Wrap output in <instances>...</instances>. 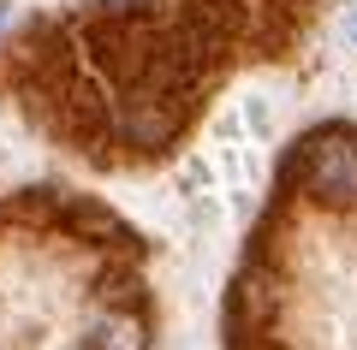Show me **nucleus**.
I'll list each match as a JSON object with an SVG mask.
<instances>
[{
	"label": "nucleus",
	"instance_id": "1",
	"mask_svg": "<svg viewBox=\"0 0 357 350\" xmlns=\"http://www.w3.org/2000/svg\"><path fill=\"white\" fill-rule=\"evenodd\" d=\"M304 184L328 208H357V137L351 131H316L304 143Z\"/></svg>",
	"mask_w": 357,
	"mask_h": 350
},
{
	"label": "nucleus",
	"instance_id": "2",
	"mask_svg": "<svg viewBox=\"0 0 357 350\" xmlns=\"http://www.w3.org/2000/svg\"><path fill=\"white\" fill-rule=\"evenodd\" d=\"M107 125H114L119 143H131L137 154H149V149H161V143L178 137V107H173V101H161L155 89H119Z\"/></svg>",
	"mask_w": 357,
	"mask_h": 350
},
{
	"label": "nucleus",
	"instance_id": "3",
	"mask_svg": "<svg viewBox=\"0 0 357 350\" xmlns=\"http://www.w3.org/2000/svg\"><path fill=\"white\" fill-rule=\"evenodd\" d=\"M89 350H143V321L137 315H102L89 333Z\"/></svg>",
	"mask_w": 357,
	"mask_h": 350
},
{
	"label": "nucleus",
	"instance_id": "4",
	"mask_svg": "<svg viewBox=\"0 0 357 350\" xmlns=\"http://www.w3.org/2000/svg\"><path fill=\"white\" fill-rule=\"evenodd\" d=\"M244 119H250V131H256V137H268V107H262V95H256L250 107H244Z\"/></svg>",
	"mask_w": 357,
	"mask_h": 350
},
{
	"label": "nucleus",
	"instance_id": "5",
	"mask_svg": "<svg viewBox=\"0 0 357 350\" xmlns=\"http://www.w3.org/2000/svg\"><path fill=\"white\" fill-rule=\"evenodd\" d=\"M351 42H357V18H351Z\"/></svg>",
	"mask_w": 357,
	"mask_h": 350
},
{
	"label": "nucleus",
	"instance_id": "6",
	"mask_svg": "<svg viewBox=\"0 0 357 350\" xmlns=\"http://www.w3.org/2000/svg\"><path fill=\"white\" fill-rule=\"evenodd\" d=\"M0 18H6V6H0Z\"/></svg>",
	"mask_w": 357,
	"mask_h": 350
}]
</instances>
